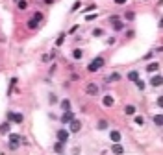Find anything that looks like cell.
Returning <instances> with one entry per match:
<instances>
[{"label":"cell","mask_w":163,"mask_h":155,"mask_svg":"<svg viewBox=\"0 0 163 155\" xmlns=\"http://www.w3.org/2000/svg\"><path fill=\"white\" fill-rule=\"evenodd\" d=\"M104 65H106L104 57H102V55H96V57L91 59V63L87 65V70H89V72H98L100 68H104Z\"/></svg>","instance_id":"cell-1"},{"label":"cell","mask_w":163,"mask_h":155,"mask_svg":"<svg viewBox=\"0 0 163 155\" xmlns=\"http://www.w3.org/2000/svg\"><path fill=\"white\" fill-rule=\"evenodd\" d=\"M8 120H9L11 124H22V122H24V115H22V113L9 111V113H8Z\"/></svg>","instance_id":"cell-2"},{"label":"cell","mask_w":163,"mask_h":155,"mask_svg":"<svg viewBox=\"0 0 163 155\" xmlns=\"http://www.w3.org/2000/svg\"><path fill=\"white\" fill-rule=\"evenodd\" d=\"M111 30L115 32V33H120V32H124V28H126V22L122 19H115V20H111Z\"/></svg>","instance_id":"cell-3"},{"label":"cell","mask_w":163,"mask_h":155,"mask_svg":"<svg viewBox=\"0 0 163 155\" xmlns=\"http://www.w3.org/2000/svg\"><path fill=\"white\" fill-rule=\"evenodd\" d=\"M69 133H80L82 131V122L80 120H76V118H72V120L69 122Z\"/></svg>","instance_id":"cell-4"},{"label":"cell","mask_w":163,"mask_h":155,"mask_svg":"<svg viewBox=\"0 0 163 155\" xmlns=\"http://www.w3.org/2000/svg\"><path fill=\"white\" fill-rule=\"evenodd\" d=\"M72 118H74V113L70 111V109H67V111H63V115L59 116V120H61V124H63V126H67L70 120H72Z\"/></svg>","instance_id":"cell-5"},{"label":"cell","mask_w":163,"mask_h":155,"mask_svg":"<svg viewBox=\"0 0 163 155\" xmlns=\"http://www.w3.org/2000/svg\"><path fill=\"white\" fill-rule=\"evenodd\" d=\"M85 93L89 96H96L98 93H100V87H98L96 83H87V85H85Z\"/></svg>","instance_id":"cell-6"},{"label":"cell","mask_w":163,"mask_h":155,"mask_svg":"<svg viewBox=\"0 0 163 155\" xmlns=\"http://www.w3.org/2000/svg\"><path fill=\"white\" fill-rule=\"evenodd\" d=\"M148 85L150 87H154V89H158V87H161V76L159 74H150V81H148Z\"/></svg>","instance_id":"cell-7"},{"label":"cell","mask_w":163,"mask_h":155,"mask_svg":"<svg viewBox=\"0 0 163 155\" xmlns=\"http://www.w3.org/2000/svg\"><path fill=\"white\" fill-rule=\"evenodd\" d=\"M111 153L113 155H124V146L120 142H113L111 144Z\"/></svg>","instance_id":"cell-8"},{"label":"cell","mask_w":163,"mask_h":155,"mask_svg":"<svg viewBox=\"0 0 163 155\" xmlns=\"http://www.w3.org/2000/svg\"><path fill=\"white\" fill-rule=\"evenodd\" d=\"M69 135H70V133H69V129H65V128H63V129H58V133H56L58 140H61V142H67V140H69Z\"/></svg>","instance_id":"cell-9"},{"label":"cell","mask_w":163,"mask_h":155,"mask_svg":"<svg viewBox=\"0 0 163 155\" xmlns=\"http://www.w3.org/2000/svg\"><path fill=\"white\" fill-rule=\"evenodd\" d=\"M102 105H104V107H113V105H115V98H113L111 94H106L104 98H102Z\"/></svg>","instance_id":"cell-10"},{"label":"cell","mask_w":163,"mask_h":155,"mask_svg":"<svg viewBox=\"0 0 163 155\" xmlns=\"http://www.w3.org/2000/svg\"><path fill=\"white\" fill-rule=\"evenodd\" d=\"M109 138H111V142H122V133L113 129V131H109Z\"/></svg>","instance_id":"cell-11"},{"label":"cell","mask_w":163,"mask_h":155,"mask_svg":"<svg viewBox=\"0 0 163 155\" xmlns=\"http://www.w3.org/2000/svg\"><path fill=\"white\" fill-rule=\"evenodd\" d=\"M65 144H67V142L56 140V142H54V146H52V151H54V153H63V150H65Z\"/></svg>","instance_id":"cell-12"},{"label":"cell","mask_w":163,"mask_h":155,"mask_svg":"<svg viewBox=\"0 0 163 155\" xmlns=\"http://www.w3.org/2000/svg\"><path fill=\"white\" fill-rule=\"evenodd\" d=\"M159 63L158 61H154V63H148V65H146V72L148 74H156V72H158V70H159Z\"/></svg>","instance_id":"cell-13"},{"label":"cell","mask_w":163,"mask_h":155,"mask_svg":"<svg viewBox=\"0 0 163 155\" xmlns=\"http://www.w3.org/2000/svg\"><path fill=\"white\" fill-rule=\"evenodd\" d=\"M11 131V122L9 120H6L0 124V135H8V133Z\"/></svg>","instance_id":"cell-14"},{"label":"cell","mask_w":163,"mask_h":155,"mask_svg":"<svg viewBox=\"0 0 163 155\" xmlns=\"http://www.w3.org/2000/svg\"><path fill=\"white\" fill-rule=\"evenodd\" d=\"M126 78H128V80H130L132 83H135V81L139 80V78H141V76H139V70H135V68H132L130 72L126 74Z\"/></svg>","instance_id":"cell-15"},{"label":"cell","mask_w":163,"mask_h":155,"mask_svg":"<svg viewBox=\"0 0 163 155\" xmlns=\"http://www.w3.org/2000/svg\"><path fill=\"white\" fill-rule=\"evenodd\" d=\"M124 115L126 116H133V115H137V107H135V105H126V107H124Z\"/></svg>","instance_id":"cell-16"},{"label":"cell","mask_w":163,"mask_h":155,"mask_svg":"<svg viewBox=\"0 0 163 155\" xmlns=\"http://www.w3.org/2000/svg\"><path fill=\"white\" fill-rule=\"evenodd\" d=\"M8 137H9V142H13V144H20V140H22V137L19 135V133H8Z\"/></svg>","instance_id":"cell-17"},{"label":"cell","mask_w":163,"mask_h":155,"mask_svg":"<svg viewBox=\"0 0 163 155\" xmlns=\"http://www.w3.org/2000/svg\"><path fill=\"white\" fill-rule=\"evenodd\" d=\"M120 80H122V76H120L119 72H113L111 76L106 78V83H113V81H120Z\"/></svg>","instance_id":"cell-18"},{"label":"cell","mask_w":163,"mask_h":155,"mask_svg":"<svg viewBox=\"0 0 163 155\" xmlns=\"http://www.w3.org/2000/svg\"><path fill=\"white\" fill-rule=\"evenodd\" d=\"M108 128H109V124H108V120H104V118L96 122V129H98V131H106Z\"/></svg>","instance_id":"cell-19"},{"label":"cell","mask_w":163,"mask_h":155,"mask_svg":"<svg viewBox=\"0 0 163 155\" xmlns=\"http://www.w3.org/2000/svg\"><path fill=\"white\" fill-rule=\"evenodd\" d=\"M70 55H72V59H74V61H80V59L83 57V52L80 50V48H74V50L70 52Z\"/></svg>","instance_id":"cell-20"},{"label":"cell","mask_w":163,"mask_h":155,"mask_svg":"<svg viewBox=\"0 0 163 155\" xmlns=\"http://www.w3.org/2000/svg\"><path fill=\"white\" fill-rule=\"evenodd\" d=\"M152 122L156 128H161V124H163V116H161V113H158V115H154L152 116Z\"/></svg>","instance_id":"cell-21"},{"label":"cell","mask_w":163,"mask_h":155,"mask_svg":"<svg viewBox=\"0 0 163 155\" xmlns=\"http://www.w3.org/2000/svg\"><path fill=\"white\" fill-rule=\"evenodd\" d=\"M56 55H58V50L54 48V50L48 52V55H43V61H45V63H46V61H54V59H56Z\"/></svg>","instance_id":"cell-22"},{"label":"cell","mask_w":163,"mask_h":155,"mask_svg":"<svg viewBox=\"0 0 163 155\" xmlns=\"http://www.w3.org/2000/svg\"><path fill=\"white\" fill-rule=\"evenodd\" d=\"M26 28H28V30H37V28H39V22H37L35 19H28Z\"/></svg>","instance_id":"cell-23"},{"label":"cell","mask_w":163,"mask_h":155,"mask_svg":"<svg viewBox=\"0 0 163 155\" xmlns=\"http://www.w3.org/2000/svg\"><path fill=\"white\" fill-rule=\"evenodd\" d=\"M65 39H67V33H65V32L59 33V35H58V39H56V48H59L63 43H65Z\"/></svg>","instance_id":"cell-24"},{"label":"cell","mask_w":163,"mask_h":155,"mask_svg":"<svg viewBox=\"0 0 163 155\" xmlns=\"http://www.w3.org/2000/svg\"><path fill=\"white\" fill-rule=\"evenodd\" d=\"M17 8H19V11H26L28 9V2H26V0H17Z\"/></svg>","instance_id":"cell-25"},{"label":"cell","mask_w":163,"mask_h":155,"mask_svg":"<svg viewBox=\"0 0 163 155\" xmlns=\"http://www.w3.org/2000/svg\"><path fill=\"white\" fill-rule=\"evenodd\" d=\"M133 19H135V11H126L124 13V20H130V22H132Z\"/></svg>","instance_id":"cell-26"},{"label":"cell","mask_w":163,"mask_h":155,"mask_svg":"<svg viewBox=\"0 0 163 155\" xmlns=\"http://www.w3.org/2000/svg\"><path fill=\"white\" fill-rule=\"evenodd\" d=\"M91 35H93V37H102V35H104V30H102V28H95V30L91 32Z\"/></svg>","instance_id":"cell-27"},{"label":"cell","mask_w":163,"mask_h":155,"mask_svg":"<svg viewBox=\"0 0 163 155\" xmlns=\"http://www.w3.org/2000/svg\"><path fill=\"white\" fill-rule=\"evenodd\" d=\"M59 105H61V109H63V111L70 109V102L67 100V98H65V100H61V102H59Z\"/></svg>","instance_id":"cell-28"},{"label":"cell","mask_w":163,"mask_h":155,"mask_svg":"<svg viewBox=\"0 0 163 155\" xmlns=\"http://www.w3.org/2000/svg\"><path fill=\"white\" fill-rule=\"evenodd\" d=\"M80 8H82V2H80V0H76V2L72 4V8H70V13H76Z\"/></svg>","instance_id":"cell-29"},{"label":"cell","mask_w":163,"mask_h":155,"mask_svg":"<svg viewBox=\"0 0 163 155\" xmlns=\"http://www.w3.org/2000/svg\"><path fill=\"white\" fill-rule=\"evenodd\" d=\"M135 85H137V89H139V90H145V89H146V83H145L143 80H141V78L135 81Z\"/></svg>","instance_id":"cell-30"},{"label":"cell","mask_w":163,"mask_h":155,"mask_svg":"<svg viewBox=\"0 0 163 155\" xmlns=\"http://www.w3.org/2000/svg\"><path fill=\"white\" fill-rule=\"evenodd\" d=\"M133 122H135L137 126H143V124H145V118H143V116H137V115H133Z\"/></svg>","instance_id":"cell-31"},{"label":"cell","mask_w":163,"mask_h":155,"mask_svg":"<svg viewBox=\"0 0 163 155\" xmlns=\"http://www.w3.org/2000/svg\"><path fill=\"white\" fill-rule=\"evenodd\" d=\"M32 19H35V20H37V22H43V13H41V11H35Z\"/></svg>","instance_id":"cell-32"},{"label":"cell","mask_w":163,"mask_h":155,"mask_svg":"<svg viewBox=\"0 0 163 155\" xmlns=\"http://www.w3.org/2000/svg\"><path fill=\"white\" fill-rule=\"evenodd\" d=\"M48 102H50V105H56V103H58V96L50 94V96H48Z\"/></svg>","instance_id":"cell-33"},{"label":"cell","mask_w":163,"mask_h":155,"mask_svg":"<svg viewBox=\"0 0 163 155\" xmlns=\"http://www.w3.org/2000/svg\"><path fill=\"white\" fill-rule=\"evenodd\" d=\"M93 9H96V6H95V4H91V6H87L85 9H82V13H91Z\"/></svg>","instance_id":"cell-34"},{"label":"cell","mask_w":163,"mask_h":155,"mask_svg":"<svg viewBox=\"0 0 163 155\" xmlns=\"http://www.w3.org/2000/svg\"><path fill=\"white\" fill-rule=\"evenodd\" d=\"M15 85H17V78H11V80H9V93L13 90V87H15Z\"/></svg>","instance_id":"cell-35"},{"label":"cell","mask_w":163,"mask_h":155,"mask_svg":"<svg viewBox=\"0 0 163 155\" xmlns=\"http://www.w3.org/2000/svg\"><path fill=\"white\" fill-rule=\"evenodd\" d=\"M117 43V37H115V35H111V37H108V44L111 46V44H115Z\"/></svg>","instance_id":"cell-36"},{"label":"cell","mask_w":163,"mask_h":155,"mask_svg":"<svg viewBox=\"0 0 163 155\" xmlns=\"http://www.w3.org/2000/svg\"><path fill=\"white\" fill-rule=\"evenodd\" d=\"M8 148H9V150L13 151V150H17V148H19V144H13V142H8Z\"/></svg>","instance_id":"cell-37"},{"label":"cell","mask_w":163,"mask_h":155,"mask_svg":"<svg viewBox=\"0 0 163 155\" xmlns=\"http://www.w3.org/2000/svg\"><path fill=\"white\" fill-rule=\"evenodd\" d=\"M95 19H96V15H95V13H93V15H89V13L85 15V20H87V22H89V20H95Z\"/></svg>","instance_id":"cell-38"},{"label":"cell","mask_w":163,"mask_h":155,"mask_svg":"<svg viewBox=\"0 0 163 155\" xmlns=\"http://www.w3.org/2000/svg\"><path fill=\"white\" fill-rule=\"evenodd\" d=\"M113 2H115L117 6H124L126 2H128V0H113Z\"/></svg>","instance_id":"cell-39"},{"label":"cell","mask_w":163,"mask_h":155,"mask_svg":"<svg viewBox=\"0 0 163 155\" xmlns=\"http://www.w3.org/2000/svg\"><path fill=\"white\" fill-rule=\"evenodd\" d=\"M133 35H135V33H133L132 30H130V32H126V39H132V37H133Z\"/></svg>","instance_id":"cell-40"},{"label":"cell","mask_w":163,"mask_h":155,"mask_svg":"<svg viewBox=\"0 0 163 155\" xmlns=\"http://www.w3.org/2000/svg\"><path fill=\"white\" fill-rule=\"evenodd\" d=\"M152 57H154V52H148V54L145 55V57H143V59H152Z\"/></svg>","instance_id":"cell-41"},{"label":"cell","mask_w":163,"mask_h":155,"mask_svg":"<svg viewBox=\"0 0 163 155\" xmlns=\"http://www.w3.org/2000/svg\"><path fill=\"white\" fill-rule=\"evenodd\" d=\"M156 103H158V107H161V105H163V98L159 96V98H158V100H156Z\"/></svg>","instance_id":"cell-42"},{"label":"cell","mask_w":163,"mask_h":155,"mask_svg":"<svg viewBox=\"0 0 163 155\" xmlns=\"http://www.w3.org/2000/svg\"><path fill=\"white\" fill-rule=\"evenodd\" d=\"M45 4H54V0H45Z\"/></svg>","instance_id":"cell-43"}]
</instances>
